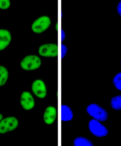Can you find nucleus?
<instances>
[{
	"label": "nucleus",
	"mask_w": 121,
	"mask_h": 146,
	"mask_svg": "<svg viewBox=\"0 0 121 146\" xmlns=\"http://www.w3.org/2000/svg\"><path fill=\"white\" fill-rule=\"evenodd\" d=\"M62 43L54 42H46L41 44L37 49L38 54L41 57L54 58L58 57L59 60H62L61 56V47Z\"/></svg>",
	"instance_id": "obj_1"
},
{
	"label": "nucleus",
	"mask_w": 121,
	"mask_h": 146,
	"mask_svg": "<svg viewBox=\"0 0 121 146\" xmlns=\"http://www.w3.org/2000/svg\"><path fill=\"white\" fill-rule=\"evenodd\" d=\"M52 23L51 17L47 15H43L35 19L32 23L31 29L35 34H42L50 29Z\"/></svg>",
	"instance_id": "obj_2"
},
{
	"label": "nucleus",
	"mask_w": 121,
	"mask_h": 146,
	"mask_svg": "<svg viewBox=\"0 0 121 146\" xmlns=\"http://www.w3.org/2000/svg\"><path fill=\"white\" fill-rule=\"evenodd\" d=\"M42 57L38 54H29L25 57L20 63L21 68L26 71H35L42 67Z\"/></svg>",
	"instance_id": "obj_3"
},
{
	"label": "nucleus",
	"mask_w": 121,
	"mask_h": 146,
	"mask_svg": "<svg viewBox=\"0 0 121 146\" xmlns=\"http://www.w3.org/2000/svg\"><path fill=\"white\" fill-rule=\"evenodd\" d=\"M86 111L88 115L93 119L104 122L108 118V113L105 109L96 103H91L86 108Z\"/></svg>",
	"instance_id": "obj_4"
},
{
	"label": "nucleus",
	"mask_w": 121,
	"mask_h": 146,
	"mask_svg": "<svg viewBox=\"0 0 121 146\" xmlns=\"http://www.w3.org/2000/svg\"><path fill=\"white\" fill-rule=\"evenodd\" d=\"M31 88L32 94L39 99H44L48 95V90L46 84L41 78H37L33 81Z\"/></svg>",
	"instance_id": "obj_5"
},
{
	"label": "nucleus",
	"mask_w": 121,
	"mask_h": 146,
	"mask_svg": "<svg viewBox=\"0 0 121 146\" xmlns=\"http://www.w3.org/2000/svg\"><path fill=\"white\" fill-rule=\"evenodd\" d=\"M88 130L93 135L97 137H105L108 135V130L99 121L92 119L88 124Z\"/></svg>",
	"instance_id": "obj_6"
},
{
	"label": "nucleus",
	"mask_w": 121,
	"mask_h": 146,
	"mask_svg": "<svg viewBox=\"0 0 121 146\" xmlns=\"http://www.w3.org/2000/svg\"><path fill=\"white\" fill-rule=\"evenodd\" d=\"M59 112V110L55 106H47L43 113V120L44 123L49 126L53 125L58 119Z\"/></svg>",
	"instance_id": "obj_7"
},
{
	"label": "nucleus",
	"mask_w": 121,
	"mask_h": 146,
	"mask_svg": "<svg viewBox=\"0 0 121 146\" xmlns=\"http://www.w3.org/2000/svg\"><path fill=\"white\" fill-rule=\"evenodd\" d=\"M18 125V121L15 117L11 116L5 118L0 122V133L4 134L14 130Z\"/></svg>",
	"instance_id": "obj_8"
},
{
	"label": "nucleus",
	"mask_w": 121,
	"mask_h": 146,
	"mask_svg": "<svg viewBox=\"0 0 121 146\" xmlns=\"http://www.w3.org/2000/svg\"><path fill=\"white\" fill-rule=\"evenodd\" d=\"M20 103L24 110L29 111L33 110L36 104L35 96L29 91H24L21 96Z\"/></svg>",
	"instance_id": "obj_9"
},
{
	"label": "nucleus",
	"mask_w": 121,
	"mask_h": 146,
	"mask_svg": "<svg viewBox=\"0 0 121 146\" xmlns=\"http://www.w3.org/2000/svg\"><path fill=\"white\" fill-rule=\"evenodd\" d=\"M60 112L62 121L68 122L73 120L74 113L71 108L67 104H62Z\"/></svg>",
	"instance_id": "obj_10"
},
{
	"label": "nucleus",
	"mask_w": 121,
	"mask_h": 146,
	"mask_svg": "<svg viewBox=\"0 0 121 146\" xmlns=\"http://www.w3.org/2000/svg\"><path fill=\"white\" fill-rule=\"evenodd\" d=\"M11 40L10 32L5 29H0V51L8 46Z\"/></svg>",
	"instance_id": "obj_11"
},
{
	"label": "nucleus",
	"mask_w": 121,
	"mask_h": 146,
	"mask_svg": "<svg viewBox=\"0 0 121 146\" xmlns=\"http://www.w3.org/2000/svg\"><path fill=\"white\" fill-rule=\"evenodd\" d=\"M74 146H93L92 141L88 138L83 136H78L73 141Z\"/></svg>",
	"instance_id": "obj_12"
},
{
	"label": "nucleus",
	"mask_w": 121,
	"mask_h": 146,
	"mask_svg": "<svg viewBox=\"0 0 121 146\" xmlns=\"http://www.w3.org/2000/svg\"><path fill=\"white\" fill-rule=\"evenodd\" d=\"M9 73L5 67L0 66V86H4L8 80Z\"/></svg>",
	"instance_id": "obj_13"
},
{
	"label": "nucleus",
	"mask_w": 121,
	"mask_h": 146,
	"mask_svg": "<svg viewBox=\"0 0 121 146\" xmlns=\"http://www.w3.org/2000/svg\"><path fill=\"white\" fill-rule=\"evenodd\" d=\"M110 105L114 110H121V95L116 96L112 98L110 101Z\"/></svg>",
	"instance_id": "obj_14"
},
{
	"label": "nucleus",
	"mask_w": 121,
	"mask_h": 146,
	"mask_svg": "<svg viewBox=\"0 0 121 146\" xmlns=\"http://www.w3.org/2000/svg\"><path fill=\"white\" fill-rule=\"evenodd\" d=\"M113 83L116 88L121 91V73H118L114 78Z\"/></svg>",
	"instance_id": "obj_15"
},
{
	"label": "nucleus",
	"mask_w": 121,
	"mask_h": 146,
	"mask_svg": "<svg viewBox=\"0 0 121 146\" xmlns=\"http://www.w3.org/2000/svg\"><path fill=\"white\" fill-rule=\"evenodd\" d=\"M69 51V48L67 46L66 44L62 42L61 47V56L62 59L67 56L68 54Z\"/></svg>",
	"instance_id": "obj_16"
},
{
	"label": "nucleus",
	"mask_w": 121,
	"mask_h": 146,
	"mask_svg": "<svg viewBox=\"0 0 121 146\" xmlns=\"http://www.w3.org/2000/svg\"><path fill=\"white\" fill-rule=\"evenodd\" d=\"M10 5V1L9 0H0V8L6 9L9 7Z\"/></svg>",
	"instance_id": "obj_17"
},
{
	"label": "nucleus",
	"mask_w": 121,
	"mask_h": 146,
	"mask_svg": "<svg viewBox=\"0 0 121 146\" xmlns=\"http://www.w3.org/2000/svg\"><path fill=\"white\" fill-rule=\"evenodd\" d=\"M60 36L61 42H63V41L65 40L66 38H67V34L64 29H62L61 33Z\"/></svg>",
	"instance_id": "obj_18"
},
{
	"label": "nucleus",
	"mask_w": 121,
	"mask_h": 146,
	"mask_svg": "<svg viewBox=\"0 0 121 146\" xmlns=\"http://www.w3.org/2000/svg\"><path fill=\"white\" fill-rule=\"evenodd\" d=\"M117 10L118 13L121 17V1L118 4L117 7Z\"/></svg>",
	"instance_id": "obj_19"
},
{
	"label": "nucleus",
	"mask_w": 121,
	"mask_h": 146,
	"mask_svg": "<svg viewBox=\"0 0 121 146\" xmlns=\"http://www.w3.org/2000/svg\"><path fill=\"white\" fill-rule=\"evenodd\" d=\"M3 118V115L1 114V113H0V122H1V120H2V119Z\"/></svg>",
	"instance_id": "obj_20"
},
{
	"label": "nucleus",
	"mask_w": 121,
	"mask_h": 146,
	"mask_svg": "<svg viewBox=\"0 0 121 146\" xmlns=\"http://www.w3.org/2000/svg\"></svg>",
	"instance_id": "obj_21"
}]
</instances>
